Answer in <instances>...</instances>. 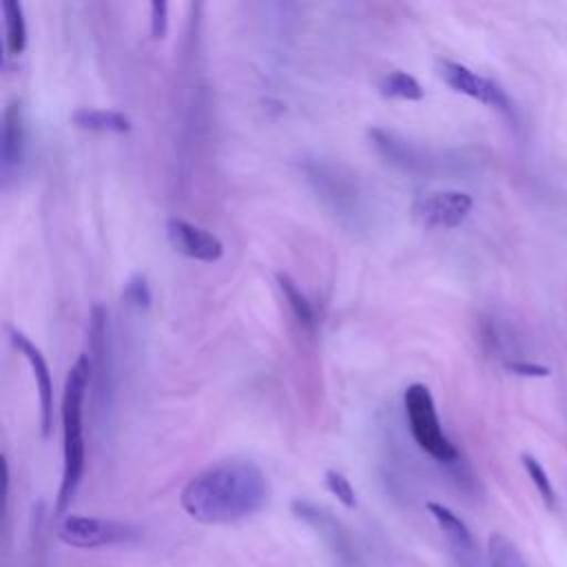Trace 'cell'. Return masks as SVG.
Listing matches in <instances>:
<instances>
[{
	"instance_id": "cell-1",
	"label": "cell",
	"mask_w": 567,
	"mask_h": 567,
	"mask_svg": "<svg viewBox=\"0 0 567 567\" xmlns=\"http://www.w3.org/2000/svg\"><path fill=\"white\" fill-rule=\"evenodd\" d=\"M268 501L259 465L244 458L219 461L195 474L182 489V509L202 525H228L257 514Z\"/></svg>"
},
{
	"instance_id": "cell-2",
	"label": "cell",
	"mask_w": 567,
	"mask_h": 567,
	"mask_svg": "<svg viewBox=\"0 0 567 567\" xmlns=\"http://www.w3.org/2000/svg\"><path fill=\"white\" fill-rule=\"evenodd\" d=\"M93 368L89 354H82L73 368L66 374L64 383V394H62V481L58 489V501H55V512L64 514V509L71 505L82 476H84V465H86V445H84V423H82V412H84V394L91 383Z\"/></svg>"
},
{
	"instance_id": "cell-3",
	"label": "cell",
	"mask_w": 567,
	"mask_h": 567,
	"mask_svg": "<svg viewBox=\"0 0 567 567\" xmlns=\"http://www.w3.org/2000/svg\"><path fill=\"white\" fill-rule=\"evenodd\" d=\"M403 405H405V416H408V427L414 439V443L430 454L432 458L441 463H452L458 456V450L454 443L445 436L436 405L432 399V392L423 383H412L408 385L403 394Z\"/></svg>"
},
{
	"instance_id": "cell-4",
	"label": "cell",
	"mask_w": 567,
	"mask_h": 567,
	"mask_svg": "<svg viewBox=\"0 0 567 567\" xmlns=\"http://www.w3.org/2000/svg\"><path fill=\"white\" fill-rule=\"evenodd\" d=\"M436 71H439L441 80L452 91H456L461 95H467L472 100H478L481 104L503 113L505 117H514V104H512L509 95L492 78H485V75L472 71L470 66H465L461 62H454V60H439Z\"/></svg>"
},
{
	"instance_id": "cell-5",
	"label": "cell",
	"mask_w": 567,
	"mask_h": 567,
	"mask_svg": "<svg viewBox=\"0 0 567 567\" xmlns=\"http://www.w3.org/2000/svg\"><path fill=\"white\" fill-rule=\"evenodd\" d=\"M135 534V529L120 520L97 518V516H82L69 514L58 525V538L78 549H95L115 543H124Z\"/></svg>"
},
{
	"instance_id": "cell-6",
	"label": "cell",
	"mask_w": 567,
	"mask_h": 567,
	"mask_svg": "<svg viewBox=\"0 0 567 567\" xmlns=\"http://www.w3.org/2000/svg\"><path fill=\"white\" fill-rule=\"evenodd\" d=\"M474 206L465 190H436L419 197L412 206L414 217L427 228H456Z\"/></svg>"
},
{
	"instance_id": "cell-7",
	"label": "cell",
	"mask_w": 567,
	"mask_h": 567,
	"mask_svg": "<svg viewBox=\"0 0 567 567\" xmlns=\"http://www.w3.org/2000/svg\"><path fill=\"white\" fill-rule=\"evenodd\" d=\"M166 237H168L173 250H177L179 255H184L188 259L213 264L224 257L221 239L217 235H213L210 230H206L197 224H190L186 219L171 217L166 221Z\"/></svg>"
},
{
	"instance_id": "cell-8",
	"label": "cell",
	"mask_w": 567,
	"mask_h": 567,
	"mask_svg": "<svg viewBox=\"0 0 567 567\" xmlns=\"http://www.w3.org/2000/svg\"><path fill=\"white\" fill-rule=\"evenodd\" d=\"M29 146L27 111L20 97H13L2 113V137H0V168L4 179L20 171Z\"/></svg>"
},
{
	"instance_id": "cell-9",
	"label": "cell",
	"mask_w": 567,
	"mask_h": 567,
	"mask_svg": "<svg viewBox=\"0 0 567 567\" xmlns=\"http://www.w3.org/2000/svg\"><path fill=\"white\" fill-rule=\"evenodd\" d=\"M9 339H11L13 348L31 365L35 388H38V403H40V430H42V436H49L51 425H53V381H51L49 363H47L44 354L40 352V348L24 332L9 328Z\"/></svg>"
},
{
	"instance_id": "cell-10",
	"label": "cell",
	"mask_w": 567,
	"mask_h": 567,
	"mask_svg": "<svg viewBox=\"0 0 567 567\" xmlns=\"http://www.w3.org/2000/svg\"><path fill=\"white\" fill-rule=\"evenodd\" d=\"M425 507L432 514V518L436 520V525L443 532V536L447 538V545L454 551V556L458 558V563L463 567H481V556H478L474 536L467 529V525L450 507H445L443 503L427 501Z\"/></svg>"
},
{
	"instance_id": "cell-11",
	"label": "cell",
	"mask_w": 567,
	"mask_h": 567,
	"mask_svg": "<svg viewBox=\"0 0 567 567\" xmlns=\"http://www.w3.org/2000/svg\"><path fill=\"white\" fill-rule=\"evenodd\" d=\"M368 137L372 142V146L379 151V155L390 162L392 166L405 171V173H419L421 166H423V157L419 153V148L408 142L405 137L388 131V128H381V126H374L368 131Z\"/></svg>"
},
{
	"instance_id": "cell-12",
	"label": "cell",
	"mask_w": 567,
	"mask_h": 567,
	"mask_svg": "<svg viewBox=\"0 0 567 567\" xmlns=\"http://www.w3.org/2000/svg\"><path fill=\"white\" fill-rule=\"evenodd\" d=\"M71 122L78 128L84 131H95V133H128L131 131V120L120 113V111H111V109H75L71 113Z\"/></svg>"
},
{
	"instance_id": "cell-13",
	"label": "cell",
	"mask_w": 567,
	"mask_h": 567,
	"mask_svg": "<svg viewBox=\"0 0 567 567\" xmlns=\"http://www.w3.org/2000/svg\"><path fill=\"white\" fill-rule=\"evenodd\" d=\"M4 16V40L9 55H20L27 47V20L22 2L18 0H2L0 2Z\"/></svg>"
},
{
	"instance_id": "cell-14",
	"label": "cell",
	"mask_w": 567,
	"mask_h": 567,
	"mask_svg": "<svg viewBox=\"0 0 567 567\" xmlns=\"http://www.w3.org/2000/svg\"><path fill=\"white\" fill-rule=\"evenodd\" d=\"M379 93L388 100H408V102H419L425 95L419 80L405 71L385 73L379 82Z\"/></svg>"
},
{
	"instance_id": "cell-15",
	"label": "cell",
	"mask_w": 567,
	"mask_h": 567,
	"mask_svg": "<svg viewBox=\"0 0 567 567\" xmlns=\"http://www.w3.org/2000/svg\"><path fill=\"white\" fill-rule=\"evenodd\" d=\"M277 284H279L284 297H286L288 308H290L292 317L297 319V323H299L303 330L312 332L315 326H317V317H315V310H312L310 301L306 299V295H303V292L297 288V284H295L288 275H284V272L277 275Z\"/></svg>"
},
{
	"instance_id": "cell-16",
	"label": "cell",
	"mask_w": 567,
	"mask_h": 567,
	"mask_svg": "<svg viewBox=\"0 0 567 567\" xmlns=\"http://www.w3.org/2000/svg\"><path fill=\"white\" fill-rule=\"evenodd\" d=\"M487 556H489V567H527L516 545L503 534L489 536Z\"/></svg>"
},
{
	"instance_id": "cell-17",
	"label": "cell",
	"mask_w": 567,
	"mask_h": 567,
	"mask_svg": "<svg viewBox=\"0 0 567 567\" xmlns=\"http://www.w3.org/2000/svg\"><path fill=\"white\" fill-rule=\"evenodd\" d=\"M520 463H523L527 476L532 478V483H534L538 496L543 498V503H545L549 509H554V507H556V489H554V485H551L549 474H547L545 467L540 465V461L534 458L532 454H520Z\"/></svg>"
},
{
	"instance_id": "cell-18",
	"label": "cell",
	"mask_w": 567,
	"mask_h": 567,
	"mask_svg": "<svg viewBox=\"0 0 567 567\" xmlns=\"http://www.w3.org/2000/svg\"><path fill=\"white\" fill-rule=\"evenodd\" d=\"M323 483H326L328 492H330L332 496H337V501H339L343 507L352 509V507L357 505L354 487H352V483L346 478V474H341V472H337V470H326Z\"/></svg>"
},
{
	"instance_id": "cell-19",
	"label": "cell",
	"mask_w": 567,
	"mask_h": 567,
	"mask_svg": "<svg viewBox=\"0 0 567 567\" xmlns=\"http://www.w3.org/2000/svg\"><path fill=\"white\" fill-rule=\"evenodd\" d=\"M122 299L133 306V308H148L151 306V288L146 284V277L142 272L128 277V281L124 284V290H122Z\"/></svg>"
},
{
	"instance_id": "cell-20",
	"label": "cell",
	"mask_w": 567,
	"mask_h": 567,
	"mask_svg": "<svg viewBox=\"0 0 567 567\" xmlns=\"http://www.w3.org/2000/svg\"><path fill=\"white\" fill-rule=\"evenodd\" d=\"M166 31H168V2L153 0L151 2V38L164 40Z\"/></svg>"
},
{
	"instance_id": "cell-21",
	"label": "cell",
	"mask_w": 567,
	"mask_h": 567,
	"mask_svg": "<svg viewBox=\"0 0 567 567\" xmlns=\"http://www.w3.org/2000/svg\"><path fill=\"white\" fill-rule=\"evenodd\" d=\"M507 370L518 377H547L549 374L547 365H538V363H529V361H512V363H507Z\"/></svg>"
}]
</instances>
